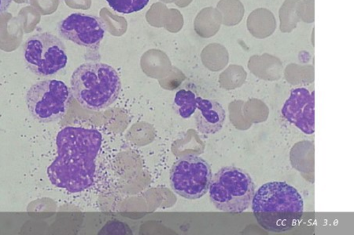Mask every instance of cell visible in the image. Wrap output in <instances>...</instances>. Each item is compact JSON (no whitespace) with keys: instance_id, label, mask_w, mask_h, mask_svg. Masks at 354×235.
<instances>
[{"instance_id":"8","label":"cell","mask_w":354,"mask_h":235,"mask_svg":"<svg viewBox=\"0 0 354 235\" xmlns=\"http://www.w3.org/2000/svg\"><path fill=\"white\" fill-rule=\"evenodd\" d=\"M59 36L81 47H99L106 32V23L99 17L74 13L62 20L58 26Z\"/></svg>"},{"instance_id":"11","label":"cell","mask_w":354,"mask_h":235,"mask_svg":"<svg viewBox=\"0 0 354 235\" xmlns=\"http://www.w3.org/2000/svg\"><path fill=\"white\" fill-rule=\"evenodd\" d=\"M174 108L183 119L191 118L197 110L196 94L191 90H179L175 95Z\"/></svg>"},{"instance_id":"2","label":"cell","mask_w":354,"mask_h":235,"mask_svg":"<svg viewBox=\"0 0 354 235\" xmlns=\"http://www.w3.org/2000/svg\"><path fill=\"white\" fill-rule=\"evenodd\" d=\"M251 205L259 225L274 233L298 227L304 214V198L286 182L265 183L254 193Z\"/></svg>"},{"instance_id":"12","label":"cell","mask_w":354,"mask_h":235,"mask_svg":"<svg viewBox=\"0 0 354 235\" xmlns=\"http://www.w3.org/2000/svg\"><path fill=\"white\" fill-rule=\"evenodd\" d=\"M106 2L116 12L130 14L145 8L149 0H106Z\"/></svg>"},{"instance_id":"1","label":"cell","mask_w":354,"mask_h":235,"mask_svg":"<svg viewBox=\"0 0 354 235\" xmlns=\"http://www.w3.org/2000/svg\"><path fill=\"white\" fill-rule=\"evenodd\" d=\"M102 141L98 130L62 129L56 139L58 154L48 168L50 183L71 193L83 192L93 185Z\"/></svg>"},{"instance_id":"4","label":"cell","mask_w":354,"mask_h":235,"mask_svg":"<svg viewBox=\"0 0 354 235\" xmlns=\"http://www.w3.org/2000/svg\"><path fill=\"white\" fill-rule=\"evenodd\" d=\"M209 198L215 207L228 214L247 210L255 193V185L244 170L234 166L221 169L211 180Z\"/></svg>"},{"instance_id":"5","label":"cell","mask_w":354,"mask_h":235,"mask_svg":"<svg viewBox=\"0 0 354 235\" xmlns=\"http://www.w3.org/2000/svg\"><path fill=\"white\" fill-rule=\"evenodd\" d=\"M70 99L71 92L65 83L48 79L32 85L26 95V104L37 121L50 123L66 116Z\"/></svg>"},{"instance_id":"3","label":"cell","mask_w":354,"mask_h":235,"mask_svg":"<svg viewBox=\"0 0 354 235\" xmlns=\"http://www.w3.org/2000/svg\"><path fill=\"white\" fill-rule=\"evenodd\" d=\"M121 89L118 73L104 63H84L72 74L74 99L88 110L101 111L110 107L118 99Z\"/></svg>"},{"instance_id":"9","label":"cell","mask_w":354,"mask_h":235,"mask_svg":"<svg viewBox=\"0 0 354 235\" xmlns=\"http://www.w3.org/2000/svg\"><path fill=\"white\" fill-rule=\"evenodd\" d=\"M315 99L314 93L306 88L290 92L289 99L282 108L283 116L298 127L302 133L311 135L315 132Z\"/></svg>"},{"instance_id":"10","label":"cell","mask_w":354,"mask_h":235,"mask_svg":"<svg viewBox=\"0 0 354 235\" xmlns=\"http://www.w3.org/2000/svg\"><path fill=\"white\" fill-rule=\"evenodd\" d=\"M198 112L196 114L197 129L203 134L218 133L224 125L226 114L224 108L216 101L196 97Z\"/></svg>"},{"instance_id":"13","label":"cell","mask_w":354,"mask_h":235,"mask_svg":"<svg viewBox=\"0 0 354 235\" xmlns=\"http://www.w3.org/2000/svg\"><path fill=\"white\" fill-rule=\"evenodd\" d=\"M12 0H0V14L7 11Z\"/></svg>"},{"instance_id":"6","label":"cell","mask_w":354,"mask_h":235,"mask_svg":"<svg viewBox=\"0 0 354 235\" xmlns=\"http://www.w3.org/2000/svg\"><path fill=\"white\" fill-rule=\"evenodd\" d=\"M24 59L30 70L39 76H50L66 66L65 44L50 32L38 33L26 40Z\"/></svg>"},{"instance_id":"7","label":"cell","mask_w":354,"mask_h":235,"mask_svg":"<svg viewBox=\"0 0 354 235\" xmlns=\"http://www.w3.org/2000/svg\"><path fill=\"white\" fill-rule=\"evenodd\" d=\"M212 170L205 159L194 154L181 158L170 171V183L180 196L195 200L202 198L209 191Z\"/></svg>"}]
</instances>
